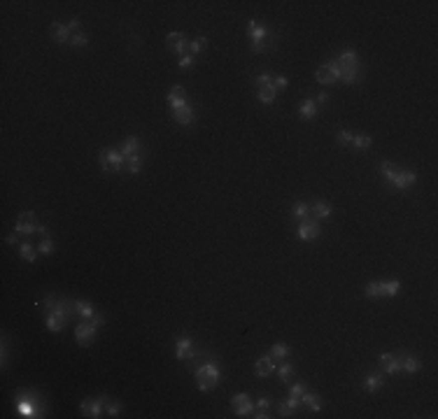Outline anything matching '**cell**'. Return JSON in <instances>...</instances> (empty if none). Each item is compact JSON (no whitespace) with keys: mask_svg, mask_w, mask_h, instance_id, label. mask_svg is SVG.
<instances>
[{"mask_svg":"<svg viewBox=\"0 0 438 419\" xmlns=\"http://www.w3.org/2000/svg\"><path fill=\"white\" fill-rule=\"evenodd\" d=\"M292 375H294V366H292V363H282V366L278 368V377L282 382H289V380H292Z\"/></svg>","mask_w":438,"mask_h":419,"instance_id":"f35d334b","label":"cell"},{"mask_svg":"<svg viewBox=\"0 0 438 419\" xmlns=\"http://www.w3.org/2000/svg\"><path fill=\"white\" fill-rule=\"evenodd\" d=\"M315 79H317L319 84H333V82H338L336 79V75H333V70H331V65L326 63V65H319L317 68V75H315Z\"/></svg>","mask_w":438,"mask_h":419,"instance_id":"603a6c76","label":"cell"},{"mask_svg":"<svg viewBox=\"0 0 438 419\" xmlns=\"http://www.w3.org/2000/svg\"><path fill=\"white\" fill-rule=\"evenodd\" d=\"M399 289H401L399 279H387V282H382V296H396Z\"/></svg>","mask_w":438,"mask_h":419,"instance_id":"e575fe53","label":"cell"},{"mask_svg":"<svg viewBox=\"0 0 438 419\" xmlns=\"http://www.w3.org/2000/svg\"><path fill=\"white\" fill-rule=\"evenodd\" d=\"M292 215L296 217V219H305V217H310V205H308V203H294Z\"/></svg>","mask_w":438,"mask_h":419,"instance_id":"8d00e7d4","label":"cell"},{"mask_svg":"<svg viewBox=\"0 0 438 419\" xmlns=\"http://www.w3.org/2000/svg\"><path fill=\"white\" fill-rule=\"evenodd\" d=\"M352 145H355L357 149H369V147L373 145V138L366 133H357L355 138H352Z\"/></svg>","mask_w":438,"mask_h":419,"instance_id":"d6a6232c","label":"cell"},{"mask_svg":"<svg viewBox=\"0 0 438 419\" xmlns=\"http://www.w3.org/2000/svg\"><path fill=\"white\" fill-rule=\"evenodd\" d=\"M178 65H180V70H189L191 65H194V56H180V61H178Z\"/></svg>","mask_w":438,"mask_h":419,"instance_id":"bcb514c9","label":"cell"},{"mask_svg":"<svg viewBox=\"0 0 438 419\" xmlns=\"http://www.w3.org/2000/svg\"><path fill=\"white\" fill-rule=\"evenodd\" d=\"M352 138H355V133H349V131H338V142H340V145H349V142H352Z\"/></svg>","mask_w":438,"mask_h":419,"instance_id":"f6af8a7d","label":"cell"},{"mask_svg":"<svg viewBox=\"0 0 438 419\" xmlns=\"http://www.w3.org/2000/svg\"><path fill=\"white\" fill-rule=\"evenodd\" d=\"M266 49H268L266 42H254V45H252V51H254V54H264Z\"/></svg>","mask_w":438,"mask_h":419,"instance_id":"c3c4849f","label":"cell"},{"mask_svg":"<svg viewBox=\"0 0 438 419\" xmlns=\"http://www.w3.org/2000/svg\"><path fill=\"white\" fill-rule=\"evenodd\" d=\"M165 47L180 56H185V49H189V42H187V35L185 33H168L165 38Z\"/></svg>","mask_w":438,"mask_h":419,"instance_id":"30bf717a","label":"cell"},{"mask_svg":"<svg viewBox=\"0 0 438 419\" xmlns=\"http://www.w3.org/2000/svg\"><path fill=\"white\" fill-rule=\"evenodd\" d=\"M301 403L303 405H308L312 410V412H319L322 410V403H319V396L312 394V391H303V396H301Z\"/></svg>","mask_w":438,"mask_h":419,"instance_id":"f546056e","label":"cell"},{"mask_svg":"<svg viewBox=\"0 0 438 419\" xmlns=\"http://www.w3.org/2000/svg\"><path fill=\"white\" fill-rule=\"evenodd\" d=\"M380 172H382V177H385V182H389L392 184L394 177H396V172H399V168L394 163H389V161H382L380 163Z\"/></svg>","mask_w":438,"mask_h":419,"instance_id":"1f68e13d","label":"cell"},{"mask_svg":"<svg viewBox=\"0 0 438 419\" xmlns=\"http://www.w3.org/2000/svg\"><path fill=\"white\" fill-rule=\"evenodd\" d=\"M247 35H249V40H252V45L254 42H266L268 31L256 19H249L247 21Z\"/></svg>","mask_w":438,"mask_h":419,"instance_id":"9a60e30c","label":"cell"},{"mask_svg":"<svg viewBox=\"0 0 438 419\" xmlns=\"http://www.w3.org/2000/svg\"><path fill=\"white\" fill-rule=\"evenodd\" d=\"M89 322H94L96 326H103V324H105V315H101V312H96V315L89 319Z\"/></svg>","mask_w":438,"mask_h":419,"instance_id":"681fc988","label":"cell"},{"mask_svg":"<svg viewBox=\"0 0 438 419\" xmlns=\"http://www.w3.org/2000/svg\"><path fill=\"white\" fill-rule=\"evenodd\" d=\"M96 331H98V326L94 324V322H89V319H84L82 324H77L75 329V340L79 347H91L96 340Z\"/></svg>","mask_w":438,"mask_h":419,"instance_id":"5b68a950","label":"cell"},{"mask_svg":"<svg viewBox=\"0 0 438 419\" xmlns=\"http://www.w3.org/2000/svg\"><path fill=\"white\" fill-rule=\"evenodd\" d=\"M70 45L72 47H86L89 45V38H86L84 33H75V35L70 38Z\"/></svg>","mask_w":438,"mask_h":419,"instance_id":"60d3db41","label":"cell"},{"mask_svg":"<svg viewBox=\"0 0 438 419\" xmlns=\"http://www.w3.org/2000/svg\"><path fill=\"white\" fill-rule=\"evenodd\" d=\"M268 354L273 356L275 361H282V359H289V354H292V349H289V345H285V343H278V345H273L271 347V352Z\"/></svg>","mask_w":438,"mask_h":419,"instance_id":"4dcf8cb0","label":"cell"},{"mask_svg":"<svg viewBox=\"0 0 438 419\" xmlns=\"http://www.w3.org/2000/svg\"><path fill=\"white\" fill-rule=\"evenodd\" d=\"M415 179H417V175H415V170H403V168H399V172H396V177H394L392 186L399 191H406L410 189V186L415 184Z\"/></svg>","mask_w":438,"mask_h":419,"instance_id":"8fae6325","label":"cell"},{"mask_svg":"<svg viewBox=\"0 0 438 419\" xmlns=\"http://www.w3.org/2000/svg\"><path fill=\"white\" fill-rule=\"evenodd\" d=\"M231 403H233V410L238 417H252L254 414V403L247 398V394H235Z\"/></svg>","mask_w":438,"mask_h":419,"instance_id":"9c48e42d","label":"cell"},{"mask_svg":"<svg viewBox=\"0 0 438 419\" xmlns=\"http://www.w3.org/2000/svg\"><path fill=\"white\" fill-rule=\"evenodd\" d=\"M315 117H317V102L312 100V98L301 102V119L310 121V119H315Z\"/></svg>","mask_w":438,"mask_h":419,"instance_id":"4316f807","label":"cell"},{"mask_svg":"<svg viewBox=\"0 0 438 419\" xmlns=\"http://www.w3.org/2000/svg\"><path fill=\"white\" fill-rule=\"evenodd\" d=\"M68 28H70V31H77V28H79V19H70L68 21Z\"/></svg>","mask_w":438,"mask_h":419,"instance_id":"f5cc1de1","label":"cell"},{"mask_svg":"<svg viewBox=\"0 0 438 419\" xmlns=\"http://www.w3.org/2000/svg\"><path fill=\"white\" fill-rule=\"evenodd\" d=\"M105 410H108V417H119V412H121V405L119 403H105Z\"/></svg>","mask_w":438,"mask_h":419,"instance_id":"7bdbcfd3","label":"cell"},{"mask_svg":"<svg viewBox=\"0 0 438 419\" xmlns=\"http://www.w3.org/2000/svg\"><path fill=\"white\" fill-rule=\"evenodd\" d=\"M338 65H340V70L359 68V58H357V51H355V49L343 51V54H340V58H338Z\"/></svg>","mask_w":438,"mask_h":419,"instance_id":"ffe728a7","label":"cell"},{"mask_svg":"<svg viewBox=\"0 0 438 419\" xmlns=\"http://www.w3.org/2000/svg\"><path fill=\"white\" fill-rule=\"evenodd\" d=\"M256 98H259L264 105H271V102H275V98H278V89H275L273 84H268V86H261V89L256 91Z\"/></svg>","mask_w":438,"mask_h":419,"instance_id":"d4e9b609","label":"cell"},{"mask_svg":"<svg viewBox=\"0 0 438 419\" xmlns=\"http://www.w3.org/2000/svg\"><path fill=\"white\" fill-rule=\"evenodd\" d=\"M219 382H222V370H219L217 363L208 361V363H203V366H198L196 368V387H198V391H212Z\"/></svg>","mask_w":438,"mask_h":419,"instance_id":"7a4b0ae2","label":"cell"},{"mask_svg":"<svg viewBox=\"0 0 438 419\" xmlns=\"http://www.w3.org/2000/svg\"><path fill=\"white\" fill-rule=\"evenodd\" d=\"M7 242H10L12 247H19V233H17V231H14V233H10V235H7Z\"/></svg>","mask_w":438,"mask_h":419,"instance_id":"f907efd6","label":"cell"},{"mask_svg":"<svg viewBox=\"0 0 438 419\" xmlns=\"http://www.w3.org/2000/svg\"><path fill=\"white\" fill-rule=\"evenodd\" d=\"M17 412L21 417H42V403L38 400V394L31 389L17 391Z\"/></svg>","mask_w":438,"mask_h":419,"instance_id":"3957f363","label":"cell"},{"mask_svg":"<svg viewBox=\"0 0 438 419\" xmlns=\"http://www.w3.org/2000/svg\"><path fill=\"white\" fill-rule=\"evenodd\" d=\"M70 317H72V305H70L68 298L58 296V300L54 303V307H51V310H47L45 326L51 331V333H61V331L68 326Z\"/></svg>","mask_w":438,"mask_h":419,"instance_id":"6da1fadb","label":"cell"},{"mask_svg":"<svg viewBox=\"0 0 438 419\" xmlns=\"http://www.w3.org/2000/svg\"><path fill=\"white\" fill-rule=\"evenodd\" d=\"M185 102H187V91L182 84H178V86H172V89L168 91V105H170V110L182 108Z\"/></svg>","mask_w":438,"mask_h":419,"instance_id":"2e32d148","label":"cell"},{"mask_svg":"<svg viewBox=\"0 0 438 419\" xmlns=\"http://www.w3.org/2000/svg\"><path fill=\"white\" fill-rule=\"evenodd\" d=\"M273 370H275V361L271 354L261 356V359H256V363H254V373L259 375V377H268Z\"/></svg>","mask_w":438,"mask_h":419,"instance_id":"e0dca14e","label":"cell"},{"mask_svg":"<svg viewBox=\"0 0 438 419\" xmlns=\"http://www.w3.org/2000/svg\"><path fill=\"white\" fill-rule=\"evenodd\" d=\"M366 296H369V298H382V282H369Z\"/></svg>","mask_w":438,"mask_h":419,"instance_id":"74e56055","label":"cell"},{"mask_svg":"<svg viewBox=\"0 0 438 419\" xmlns=\"http://www.w3.org/2000/svg\"><path fill=\"white\" fill-rule=\"evenodd\" d=\"M205 49H208V38H203V35H201V38H196V40H191V42H189L191 56H194V54H201V51H205Z\"/></svg>","mask_w":438,"mask_h":419,"instance_id":"d590c367","label":"cell"},{"mask_svg":"<svg viewBox=\"0 0 438 419\" xmlns=\"http://www.w3.org/2000/svg\"><path fill=\"white\" fill-rule=\"evenodd\" d=\"M172 119H175V124H180V126H189L191 121L196 119V115H194V108H191L189 102H185L182 108L172 110Z\"/></svg>","mask_w":438,"mask_h":419,"instance_id":"5bb4252c","label":"cell"},{"mask_svg":"<svg viewBox=\"0 0 438 419\" xmlns=\"http://www.w3.org/2000/svg\"><path fill=\"white\" fill-rule=\"evenodd\" d=\"M378 359H380V366H382V370H385L387 375L401 373V359H399V354H387V352H382Z\"/></svg>","mask_w":438,"mask_h":419,"instance_id":"7c38bea8","label":"cell"},{"mask_svg":"<svg viewBox=\"0 0 438 419\" xmlns=\"http://www.w3.org/2000/svg\"><path fill=\"white\" fill-rule=\"evenodd\" d=\"M299 405H301V398H296V396L287 398L285 403H280V417H292L299 410Z\"/></svg>","mask_w":438,"mask_h":419,"instance_id":"484cf974","label":"cell"},{"mask_svg":"<svg viewBox=\"0 0 438 419\" xmlns=\"http://www.w3.org/2000/svg\"><path fill=\"white\" fill-rule=\"evenodd\" d=\"M326 100H329V93H326V91H322V93H319L317 98H315V102H317V105H324Z\"/></svg>","mask_w":438,"mask_h":419,"instance_id":"816d5d0a","label":"cell"},{"mask_svg":"<svg viewBox=\"0 0 438 419\" xmlns=\"http://www.w3.org/2000/svg\"><path fill=\"white\" fill-rule=\"evenodd\" d=\"M385 384V377H382L380 373H369L366 377H364V389L369 391V394H373V391H378V389Z\"/></svg>","mask_w":438,"mask_h":419,"instance_id":"44dd1931","label":"cell"},{"mask_svg":"<svg viewBox=\"0 0 438 419\" xmlns=\"http://www.w3.org/2000/svg\"><path fill=\"white\" fill-rule=\"evenodd\" d=\"M126 163H128V172H131V175H138L140 165H142V159H140V154H135V156H128Z\"/></svg>","mask_w":438,"mask_h":419,"instance_id":"ab89813d","label":"cell"},{"mask_svg":"<svg viewBox=\"0 0 438 419\" xmlns=\"http://www.w3.org/2000/svg\"><path fill=\"white\" fill-rule=\"evenodd\" d=\"M305 391V384H301V382H294L292 387H289V396H296V398H301Z\"/></svg>","mask_w":438,"mask_h":419,"instance_id":"b9f144b4","label":"cell"},{"mask_svg":"<svg viewBox=\"0 0 438 419\" xmlns=\"http://www.w3.org/2000/svg\"><path fill=\"white\" fill-rule=\"evenodd\" d=\"M19 254L24 261H28V263H35V259H38V247H33L31 242H21L19 245Z\"/></svg>","mask_w":438,"mask_h":419,"instance_id":"f1b7e54d","label":"cell"},{"mask_svg":"<svg viewBox=\"0 0 438 419\" xmlns=\"http://www.w3.org/2000/svg\"><path fill=\"white\" fill-rule=\"evenodd\" d=\"M14 231L19 235H31V233H38L40 231V224H38V217H35V212H21L19 219H17V226H14Z\"/></svg>","mask_w":438,"mask_h":419,"instance_id":"52a82bcc","label":"cell"},{"mask_svg":"<svg viewBox=\"0 0 438 419\" xmlns=\"http://www.w3.org/2000/svg\"><path fill=\"white\" fill-rule=\"evenodd\" d=\"M399 359H401V370H406V373H417L419 368H422V363L415 359L413 354H399Z\"/></svg>","mask_w":438,"mask_h":419,"instance_id":"7402d4cb","label":"cell"},{"mask_svg":"<svg viewBox=\"0 0 438 419\" xmlns=\"http://www.w3.org/2000/svg\"><path fill=\"white\" fill-rule=\"evenodd\" d=\"M51 33H54V42H58V45H68L72 38L68 24H51Z\"/></svg>","mask_w":438,"mask_h":419,"instance_id":"ac0fdd59","label":"cell"},{"mask_svg":"<svg viewBox=\"0 0 438 419\" xmlns=\"http://www.w3.org/2000/svg\"><path fill=\"white\" fill-rule=\"evenodd\" d=\"M310 212H312V217H317V219H326V217L333 215V207H331L326 200H317V203L310 207Z\"/></svg>","mask_w":438,"mask_h":419,"instance_id":"83f0119b","label":"cell"},{"mask_svg":"<svg viewBox=\"0 0 438 419\" xmlns=\"http://www.w3.org/2000/svg\"><path fill=\"white\" fill-rule=\"evenodd\" d=\"M140 147H142V145H140V140L131 135V138H126L124 142H121L119 152L124 154V159H128V156H135V154H140Z\"/></svg>","mask_w":438,"mask_h":419,"instance_id":"d6986e66","label":"cell"},{"mask_svg":"<svg viewBox=\"0 0 438 419\" xmlns=\"http://www.w3.org/2000/svg\"><path fill=\"white\" fill-rule=\"evenodd\" d=\"M38 252L42 256H51L54 252H56V245H54V240H51V238H47V235H45V238H42V242L38 245Z\"/></svg>","mask_w":438,"mask_h":419,"instance_id":"836d02e7","label":"cell"},{"mask_svg":"<svg viewBox=\"0 0 438 419\" xmlns=\"http://www.w3.org/2000/svg\"><path fill=\"white\" fill-rule=\"evenodd\" d=\"M175 354H178L180 361H189L196 356L194 347H191V338L189 336H180L178 338V347H175Z\"/></svg>","mask_w":438,"mask_h":419,"instance_id":"4fadbf2b","label":"cell"},{"mask_svg":"<svg viewBox=\"0 0 438 419\" xmlns=\"http://www.w3.org/2000/svg\"><path fill=\"white\" fill-rule=\"evenodd\" d=\"M319 233H322V226H319L315 219H310V217L301 219V226H299V238L301 240L310 242V240H315Z\"/></svg>","mask_w":438,"mask_h":419,"instance_id":"ba28073f","label":"cell"},{"mask_svg":"<svg viewBox=\"0 0 438 419\" xmlns=\"http://www.w3.org/2000/svg\"><path fill=\"white\" fill-rule=\"evenodd\" d=\"M75 312H77V315H79L82 319H91V317L96 315L94 305H91L86 298H77V300H75Z\"/></svg>","mask_w":438,"mask_h":419,"instance_id":"cb8c5ba5","label":"cell"},{"mask_svg":"<svg viewBox=\"0 0 438 419\" xmlns=\"http://www.w3.org/2000/svg\"><path fill=\"white\" fill-rule=\"evenodd\" d=\"M275 82H273V86L275 89H287V77L285 75H278V77H273Z\"/></svg>","mask_w":438,"mask_h":419,"instance_id":"7dc6e473","label":"cell"},{"mask_svg":"<svg viewBox=\"0 0 438 419\" xmlns=\"http://www.w3.org/2000/svg\"><path fill=\"white\" fill-rule=\"evenodd\" d=\"M268 84H273V77L268 75V72H261V75L256 77V89H261V86H268Z\"/></svg>","mask_w":438,"mask_h":419,"instance_id":"ee69618b","label":"cell"},{"mask_svg":"<svg viewBox=\"0 0 438 419\" xmlns=\"http://www.w3.org/2000/svg\"><path fill=\"white\" fill-rule=\"evenodd\" d=\"M98 159H101V168L105 172H121V168L126 163V159H124V154L119 149H101Z\"/></svg>","mask_w":438,"mask_h":419,"instance_id":"277c9868","label":"cell"},{"mask_svg":"<svg viewBox=\"0 0 438 419\" xmlns=\"http://www.w3.org/2000/svg\"><path fill=\"white\" fill-rule=\"evenodd\" d=\"M105 403H108V396H98L96 400L84 398L82 403H79V410H82L84 417L98 419V417H103V412H105Z\"/></svg>","mask_w":438,"mask_h":419,"instance_id":"8992f818","label":"cell"}]
</instances>
